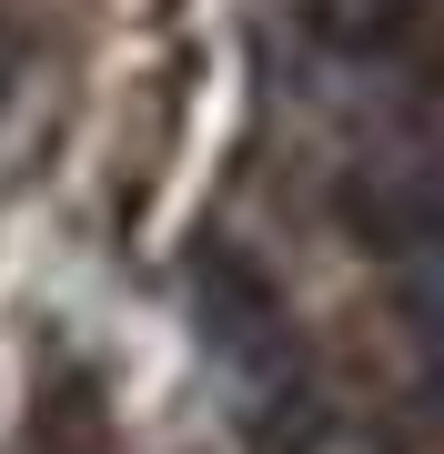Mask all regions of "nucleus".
<instances>
[{
	"label": "nucleus",
	"instance_id": "nucleus-1",
	"mask_svg": "<svg viewBox=\"0 0 444 454\" xmlns=\"http://www.w3.org/2000/svg\"><path fill=\"white\" fill-rule=\"evenodd\" d=\"M333 223L354 232L374 262H394L444 232V131H404V142L354 152L333 182Z\"/></svg>",
	"mask_w": 444,
	"mask_h": 454
},
{
	"label": "nucleus",
	"instance_id": "nucleus-2",
	"mask_svg": "<svg viewBox=\"0 0 444 454\" xmlns=\"http://www.w3.org/2000/svg\"><path fill=\"white\" fill-rule=\"evenodd\" d=\"M192 313H202V343H213L232 373H283V364H293V324H283L273 273L243 262L232 243H213L192 262Z\"/></svg>",
	"mask_w": 444,
	"mask_h": 454
},
{
	"label": "nucleus",
	"instance_id": "nucleus-3",
	"mask_svg": "<svg viewBox=\"0 0 444 454\" xmlns=\"http://www.w3.org/2000/svg\"><path fill=\"white\" fill-rule=\"evenodd\" d=\"M20 454H112V384H101V364H51L31 384Z\"/></svg>",
	"mask_w": 444,
	"mask_h": 454
},
{
	"label": "nucleus",
	"instance_id": "nucleus-4",
	"mask_svg": "<svg viewBox=\"0 0 444 454\" xmlns=\"http://www.w3.org/2000/svg\"><path fill=\"white\" fill-rule=\"evenodd\" d=\"M384 273H394V313H404V333L444 354V232H434V243H414V253H394Z\"/></svg>",
	"mask_w": 444,
	"mask_h": 454
},
{
	"label": "nucleus",
	"instance_id": "nucleus-5",
	"mask_svg": "<svg viewBox=\"0 0 444 454\" xmlns=\"http://www.w3.org/2000/svg\"><path fill=\"white\" fill-rule=\"evenodd\" d=\"M11 82H20V41H11V20H0V101H11Z\"/></svg>",
	"mask_w": 444,
	"mask_h": 454
}]
</instances>
